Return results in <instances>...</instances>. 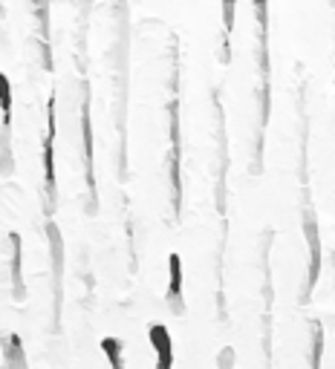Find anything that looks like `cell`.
Returning a JSON list of instances; mask_svg holds the SVG:
<instances>
[{
    "instance_id": "1",
    "label": "cell",
    "mask_w": 335,
    "mask_h": 369,
    "mask_svg": "<svg viewBox=\"0 0 335 369\" xmlns=\"http://www.w3.org/2000/svg\"><path fill=\"white\" fill-rule=\"evenodd\" d=\"M53 145H55V96L47 99V136H44V179H47L50 202L55 197V156H53Z\"/></svg>"
},
{
    "instance_id": "2",
    "label": "cell",
    "mask_w": 335,
    "mask_h": 369,
    "mask_svg": "<svg viewBox=\"0 0 335 369\" xmlns=\"http://www.w3.org/2000/svg\"><path fill=\"white\" fill-rule=\"evenodd\" d=\"M148 338L156 352V369H174V338L165 329V323H150Z\"/></svg>"
},
{
    "instance_id": "3",
    "label": "cell",
    "mask_w": 335,
    "mask_h": 369,
    "mask_svg": "<svg viewBox=\"0 0 335 369\" xmlns=\"http://www.w3.org/2000/svg\"><path fill=\"white\" fill-rule=\"evenodd\" d=\"M168 303L182 312V260L180 254H168Z\"/></svg>"
},
{
    "instance_id": "4",
    "label": "cell",
    "mask_w": 335,
    "mask_h": 369,
    "mask_svg": "<svg viewBox=\"0 0 335 369\" xmlns=\"http://www.w3.org/2000/svg\"><path fill=\"white\" fill-rule=\"evenodd\" d=\"M99 346H101V352H104L110 369H124V346H121L119 338H101Z\"/></svg>"
},
{
    "instance_id": "5",
    "label": "cell",
    "mask_w": 335,
    "mask_h": 369,
    "mask_svg": "<svg viewBox=\"0 0 335 369\" xmlns=\"http://www.w3.org/2000/svg\"><path fill=\"white\" fill-rule=\"evenodd\" d=\"M0 84H4V127H9V121H12V116H9V78H4Z\"/></svg>"
}]
</instances>
